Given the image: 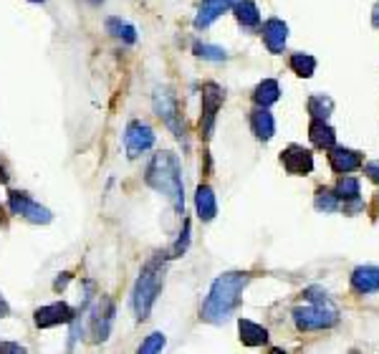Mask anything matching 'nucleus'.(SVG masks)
<instances>
[{
	"instance_id": "1",
	"label": "nucleus",
	"mask_w": 379,
	"mask_h": 354,
	"mask_svg": "<svg viewBox=\"0 0 379 354\" xmlns=\"http://www.w3.org/2000/svg\"><path fill=\"white\" fill-rule=\"evenodd\" d=\"M248 281H251V276L238 274V271L215 279L210 296H207L205 307H202V319L210 321V324H223L240 304V294L248 286Z\"/></svg>"
},
{
	"instance_id": "2",
	"label": "nucleus",
	"mask_w": 379,
	"mask_h": 354,
	"mask_svg": "<svg viewBox=\"0 0 379 354\" xmlns=\"http://www.w3.org/2000/svg\"><path fill=\"white\" fill-rule=\"evenodd\" d=\"M147 185L154 187L157 193L167 195L177 213L185 210V193H182V175L180 162L172 152L154 154L149 168H147Z\"/></svg>"
},
{
	"instance_id": "3",
	"label": "nucleus",
	"mask_w": 379,
	"mask_h": 354,
	"mask_svg": "<svg viewBox=\"0 0 379 354\" xmlns=\"http://www.w3.org/2000/svg\"><path fill=\"white\" fill-rule=\"evenodd\" d=\"M160 288H162V268L157 266V261L147 263L132 294V307H134L137 319H147V316H149L152 304L157 301V294H160Z\"/></svg>"
},
{
	"instance_id": "4",
	"label": "nucleus",
	"mask_w": 379,
	"mask_h": 354,
	"mask_svg": "<svg viewBox=\"0 0 379 354\" xmlns=\"http://www.w3.org/2000/svg\"><path fill=\"white\" fill-rule=\"evenodd\" d=\"M293 321L296 327L304 329V332H311V329H326L336 324V309L326 301V304H313V307H299L293 311Z\"/></svg>"
},
{
	"instance_id": "5",
	"label": "nucleus",
	"mask_w": 379,
	"mask_h": 354,
	"mask_svg": "<svg viewBox=\"0 0 379 354\" xmlns=\"http://www.w3.org/2000/svg\"><path fill=\"white\" fill-rule=\"evenodd\" d=\"M10 210H13V215H20V218H26V221L31 223H38V226L51 223V210L38 205V202L31 200V198L23 193H10Z\"/></svg>"
},
{
	"instance_id": "6",
	"label": "nucleus",
	"mask_w": 379,
	"mask_h": 354,
	"mask_svg": "<svg viewBox=\"0 0 379 354\" xmlns=\"http://www.w3.org/2000/svg\"><path fill=\"white\" fill-rule=\"evenodd\" d=\"M152 145H154V132L149 124H144V121H132V124L126 127L124 147L129 157H140V154L147 152Z\"/></svg>"
},
{
	"instance_id": "7",
	"label": "nucleus",
	"mask_w": 379,
	"mask_h": 354,
	"mask_svg": "<svg viewBox=\"0 0 379 354\" xmlns=\"http://www.w3.org/2000/svg\"><path fill=\"white\" fill-rule=\"evenodd\" d=\"M223 89L218 84H205L202 87V134L210 137L215 124V117H218V109L223 107Z\"/></svg>"
},
{
	"instance_id": "8",
	"label": "nucleus",
	"mask_w": 379,
	"mask_h": 354,
	"mask_svg": "<svg viewBox=\"0 0 379 354\" xmlns=\"http://www.w3.org/2000/svg\"><path fill=\"white\" fill-rule=\"evenodd\" d=\"M281 162H283L288 175H309L313 170V154L309 149L299 147V145H291V147L283 149Z\"/></svg>"
},
{
	"instance_id": "9",
	"label": "nucleus",
	"mask_w": 379,
	"mask_h": 354,
	"mask_svg": "<svg viewBox=\"0 0 379 354\" xmlns=\"http://www.w3.org/2000/svg\"><path fill=\"white\" fill-rule=\"evenodd\" d=\"M68 321H73V309L68 307V304H64V301L48 304V307L36 311V324H38L40 329L59 327V324H68Z\"/></svg>"
},
{
	"instance_id": "10",
	"label": "nucleus",
	"mask_w": 379,
	"mask_h": 354,
	"mask_svg": "<svg viewBox=\"0 0 379 354\" xmlns=\"http://www.w3.org/2000/svg\"><path fill=\"white\" fill-rule=\"evenodd\" d=\"M154 109H157V114L162 117V121H165L167 127L177 132V137L185 134L180 129V124H177V104H174V99L170 96V91L157 89V94H154Z\"/></svg>"
},
{
	"instance_id": "11",
	"label": "nucleus",
	"mask_w": 379,
	"mask_h": 354,
	"mask_svg": "<svg viewBox=\"0 0 379 354\" xmlns=\"http://www.w3.org/2000/svg\"><path fill=\"white\" fill-rule=\"evenodd\" d=\"M329 162H332V170H334V172L346 175V172H354L357 168H362V154L357 152V149L332 147Z\"/></svg>"
},
{
	"instance_id": "12",
	"label": "nucleus",
	"mask_w": 379,
	"mask_h": 354,
	"mask_svg": "<svg viewBox=\"0 0 379 354\" xmlns=\"http://www.w3.org/2000/svg\"><path fill=\"white\" fill-rule=\"evenodd\" d=\"M286 38H288V26L283 20L278 18L266 20V26H263V40H266L271 54H281L283 46H286Z\"/></svg>"
},
{
	"instance_id": "13",
	"label": "nucleus",
	"mask_w": 379,
	"mask_h": 354,
	"mask_svg": "<svg viewBox=\"0 0 379 354\" xmlns=\"http://www.w3.org/2000/svg\"><path fill=\"white\" fill-rule=\"evenodd\" d=\"M233 3L235 0H202L198 15H195V28H207L220 13H225Z\"/></svg>"
},
{
	"instance_id": "14",
	"label": "nucleus",
	"mask_w": 379,
	"mask_h": 354,
	"mask_svg": "<svg viewBox=\"0 0 379 354\" xmlns=\"http://www.w3.org/2000/svg\"><path fill=\"white\" fill-rule=\"evenodd\" d=\"M352 286L359 294H374V291H379V268L359 266L352 274Z\"/></svg>"
},
{
	"instance_id": "15",
	"label": "nucleus",
	"mask_w": 379,
	"mask_h": 354,
	"mask_svg": "<svg viewBox=\"0 0 379 354\" xmlns=\"http://www.w3.org/2000/svg\"><path fill=\"white\" fill-rule=\"evenodd\" d=\"M195 207H198L200 221H213L218 215V202H215V193L213 187L200 185L198 193H195Z\"/></svg>"
},
{
	"instance_id": "16",
	"label": "nucleus",
	"mask_w": 379,
	"mask_h": 354,
	"mask_svg": "<svg viewBox=\"0 0 379 354\" xmlns=\"http://www.w3.org/2000/svg\"><path fill=\"white\" fill-rule=\"evenodd\" d=\"M251 127H253V134L258 137V140H271L273 132H276V121H273V114L268 112L266 107H260L253 112L251 117Z\"/></svg>"
},
{
	"instance_id": "17",
	"label": "nucleus",
	"mask_w": 379,
	"mask_h": 354,
	"mask_svg": "<svg viewBox=\"0 0 379 354\" xmlns=\"http://www.w3.org/2000/svg\"><path fill=\"white\" fill-rule=\"evenodd\" d=\"M309 137H311L313 147L319 149H332L334 142H336V132H334L324 119H313L311 127H309Z\"/></svg>"
},
{
	"instance_id": "18",
	"label": "nucleus",
	"mask_w": 379,
	"mask_h": 354,
	"mask_svg": "<svg viewBox=\"0 0 379 354\" xmlns=\"http://www.w3.org/2000/svg\"><path fill=\"white\" fill-rule=\"evenodd\" d=\"M238 329H240V339H243V344H248V347H258V344H266L268 341V332L260 327V324H255V321L240 319Z\"/></svg>"
},
{
	"instance_id": "19",
	"label": "nucleus",
	"mask_w": 379,
	"mask_h": 354,
	"mask_svg": "<svg viewBox=\"0 0 379 354\" xmlns=\"http://www.w3.org/2000/svg\"><path fill=\"white\" fill-rule=\"evenodd\" d=\"M281 96V87L276 79H266L260 81L258 87H255V91H253V101L258 104V107H271V104H276Z\"/></svg>"
},
{
	"instance_id": "20",
	"label": "nucleus",
	"mask_w": 379,
	"mask_h": 354,
	"mask_svg": "<svg viewBox=\"0 0 379 354\" xmlns=\"http://www.w3.org/2000/svg\"><path fill=\"white\" fill-rule=\"evenodd\" d=\"M235 18L243 28H255L260 23V13H258V6L253 3V0H240L235 3Z\"/></svg>"
},
{
	"instance_id": "21",
	"label": "nucleus",
	"mask_w": 379,
	"mask_h": 354,
	"mask_svg": "<svg viewBox=\"0 0 379 354\" xmlns=\"http://www.w3.org/2000/svg\"><path fill=\"white\" fill-rule=\"evenodd\" d=\"M334 112V99L324 96V94H316L309 99V114H311L313 119H329V114Z\"/></svg>"
},
{
	"instance_id": "22",
	"label": "nucleus",
	"mask_w": 379,
	"mask_h": 354,
	"mask_svg": "<svg viewBox=\"0 0 379 354\" xmlns=\"http://www.w3.org/2000/svg\"><path fill=\"white\" fill-rule=\"evenodd\" d=\"M288 64H291L293 74H299L301 79H309V76H313V71H316V59L309 54H293Z\"/></svg>"
},
{
	"instance_id": "23",
	"label": "nucleus",
	"mask_w": 379,
	"mask_h": 354,
	"mask_svg": "<svg viewBox=\"0 0 379 354\" xmlns=\"http://www.w3.org/2000/svg\"><path fill=\"white\" fill-rule=\"evenodd\" d=\"M107 28H109V34L117 36V38H121L124 43H134V40H137V31H134V26L124 23L121 18H109Z\"/></svg>"
},
{
	"instance_id": "24",
	"label": "nucleus",
	"mask_w": 379,
	"mask_h": 354,
	"mask_svg": "<svg viewBox=\"0 0 379 354\" xmlns=\"http://www.w3.org/2000/svg\"><path fill=\"white\" fill-rule=\"evenodd\" d=\"M313 205H316V210H324V213H334V210L339 207V198H336V193H332V190H326V187H319V190H316V198H313Z\"/></svg>"
},
{
	"instance_id": "25",
	"label": "nucleus",
	"mask_w": 379,
	"mask_h": 354,
	"mask_svg": "<svg viewBox=\"0 0 379 354\" xmlns=\"http://www.w3.org/2000/svg\"><path fill=\"white\" fill-rule=\"evenodd\" d=\"M336 198L339 200H352V198H359V180H354V177H341L336 182Z\"/></svg>"
},
{
	"instance_id": "26",
	"label": "nucleus",
	"mask_w": 379,
	"mask_h": 354,
	"mask_svg": "<svg viewBox=\"0 0 379 354\" xmlns=\"http://www.w3.org/2000/svg\"><path fill=\"white\" fill-rule=\"evenodd\" d=\"M195 54L207 61H225V51H223V48L207 46V43H198V46H195Z\"/></svg>"
},
{
	"instance_id": "27",
	"label": "nucleus",
	"mask_w": 379,
	"mask_h": 354,
	"mask_svg": "<svg viewBox=\"0 0 379 354\" xmlns=\"http://www.w3.org/2000/svg\"><path fill=\"white\" fill-rule=\"evenodd\" d=\"M162 347H165V334L154 332V334L147 337V341L140 347V352L142 354H154V352H162Z\"/></svg>"
},
{
	"instance_id": "28",
	"label": "nucleus",
	"mask_w": 379,
	"mask_h": 354,
	"mask_svg": "<svg viewBox=\"0 0 379 354\" xmlns=\"http://www.w3.org/2000/svg\"><path fill=\"white\" fill-rule=\"evenodd\" d=\"M187 235H190V223H185V235H182L180 241H177V246L172 248V258H177V256L187 248Z\"/></svg>"
},
{
	"instance_id": "29",
	"label": "nucleus",
	"mask_w": 379,
	"mask_h": 354,
	"mask_svg": "<svg viewBox=\"0 0 379 354\" xmlns=\"http://www.w3.org/2000/svg\"><path fill=\"white\" fill-rule=\"evenodd\" d=\"M364 175H366V177H369L372 182H377V185H379V160L369 162V165L364 168Z\"/></svg>"
},
{
	"instance_id": "30",
	"label": "nucleus",
	"mask_w": 379,
	"mask_h": 354,
	"mask_svg": "<svg viewBox=\"0 0 379 354\" xmlns=\"http://www.w3.org/2000/svg\"><path fill=\"white\" fill-rule=\"evenodd\" d=\"M362 200L359 198H352V200H344V213H357V210H362Z\"/></svg>"
},
{
	"instance_id": "31",
	"label": "nucleus",
	"mask_w": 379,
	"mask_h": 354,
	"mask_svg": "<svg viewBox=\"0 0 379 354\" xmlns=\"http://www.w3.org/2000/svg\"><path fill=\"white\" fill-rule=\"evenodd\" d=\"M0 352H15V354H20V352H26V349L20 347V344H0Z\"/></svg>"
},
{
	"instance_id": "32",
	"label": "nucleus",
	"mask_w": 379,
	"mask_h": 354,
	"mask_svg": "<svg viewBox=\"0 0 379 354\" xmlns=\"http://www.w3.org/2000/svg\"><path fill=\"white\" fill-rule=\"evenodd\" d=\"M8 314H10V307H8L6 299L0 296V319H3V316H8Z\"/></svg>"
},
{
	"instance_id": "33",
	"label": "nucleus",
	"mask_w": 379,
	"mask_h": 354,
	"mask_svg": "<svg viewBox=\"0 0 379 354\" xmlns=\"http://www.w3.org/2000/svg\"><path fill=\"white\" fill-rule=\"evenodd\" d=\"M372 23H374V26L379 28V3H377V6H374V15H372Z\"/></svg>"
},
{
	"instance_id": "34",
	"label": "nucleus",
	"mask_w": 379,
	"mask_h": 354,
	"mask_svg": "<svg viewBox=\"0 0 379 354\" xmlns=\"http://www.w3.org/2000/svg\"><path fill=\"white\" fill-rule=\"evenodd\" d=\"M34 3H43V0H34Z\"/></svg>"
},
{
	"instance_id": "35",
	"label": "nucleus",
	"mask_w": 379,
	"mask_h": 354,
	"mask_svg": "<svg viewBox=\"0 0 379 354\" xmlns=\"http://www.w3.org/2000/svg\"><path fill=\"white\" fill-rule=\"evenodd\" d=\"M91 3H101V0H91Z\"/></svg>"
}]
</instances>
